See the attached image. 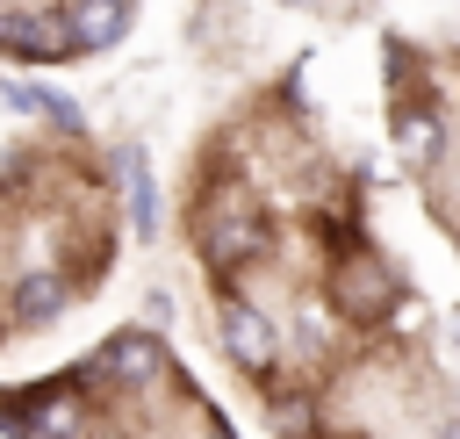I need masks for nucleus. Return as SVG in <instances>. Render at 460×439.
I'll use <instances>...</instances> for the list:
<instances>
[{
	"instance_id": "nucleus-3",
	"label": "nucleus",
	"mask_w": 460,
	"mask_h": 439,
	"mask_svg": "<svg viewBox=\"0 0 460 439\" xmlns=\"http://www.w3.org/2000/svg\"><path fill=\"white\" fill-rule=\"evenodd\" d=\"M331 302H338L352 324H381L388 302H395V281H388V266H381L374 252H352V259L331 266Z\"/></svg>"
},
{
	"instance_id": "nucleus-5",
	"label": "nucleus",
	"mask_w": 460,
	"mask_h": 439,
	"mask_svg": "<svg viewBox=\"0 0 460 439\" xmlns=\"http://www.w3.org/2000/svg\"><path fill=\"white\" fill-rule=\"evenodd\" d=\"M388 130H395V151H402V166L431 173V166L446 158V115H438V101H402Z\"/></svg>"
},
{
	"instance_id": "nucleus-14",
	"label": "nucleus",
	"mask_w": 460,
	"mask_h": 439,
	"mask_svg": "<svg viewBox=\"0 0 460 439\" xmlns=\"http://www.w3.org/2000/svg\"><path fill=\"white\" fill-rule=\"evenodd\" d=\"M108 439H122V432H108Z\"/></svg>"
},
{
	"instance_id": "nucleus-12",
	"label": "nucleus",
	"mask_w": 460,
	"mask_h": 439,
	"mask_svg": "<svg viewBox=\"0 0 460 439\" xmlns=\"http://www.w3.org/2000/svg\"><path fill=\"white\" fill-rule=\"evenodd\" d=\"M438 439H460V417H446V425H438Z\"/></svg>"
},
{
	"instance_id": "nucleus-7",
	"label": "nucleus",
	"mask_w": 460,
	"mask_h": 439,
	"mask_svg": "<svg viewBox=\"0 0 460 439\" xmlns=\"http://www.w3.org/2000/svg\"><path fill=\"white\" fill-rule=\"evenodd\" d=\"M65 302H72V288H65V273H50V266L22 273V281H14V295H7L14 324H50V317H65Z\"/></svg>"
},
{
	"instance_id": "nucleus-13",
	"label": "nucleus",
	"mask_w": 460,
	"mask_h": 439,
	"mask_svg": "<svg viewBox=\"0 0 460 439\" xmlns=\"http://www.w3.org/2000/svg\"><path fill=\"white\" fill-rule=\"evenodd\" d=\"M453 237H460V223H453Z\"/></svg>"
},
{
	"instance_id": "nucleus-8",
	"label": "nucleus",
	"mask_w": 460,
	"mask_h": 439,
	"mask_svg": "<svg viewBox=\"0 0 460 439\" xmlns=\"http://www.w3.org/2000/svg\"><path fill=\"white\" fill-rule=\"evenodd\" d=\"M115 166H122V202H129V230H137V237H151V230H158V180H151V158H144V151L129 144V151H122Z\"/></svg>"
},
{
	"instance_id": "nucleus-4",
	"label": "nucleus",
	"mask_w": 460,
	"mask_h": 439,
	"mask_svg": "<svg viewBox=\"0 0 460 439\" xmlns=\"http://www.w3.org/2000/svg\"><path fill=\"white\" fill-rule=\"evenodd\" d=\"M158 367H165V345H158V331H115L93 360H86V374L93 381H122V389H144V381H158Z\"/></svg>"
},
{
	"instance_id": "nucleus-9",
	"label": "nucleus",
	"mask_w": 460,
	"mask_h": 439,
	"mask_svg": "<svg viewBox=\"0 0 460 439\" xmlns=\"http://www.w3.org/2000/svg\"><path fill=\"white\" fill-rule=\"evenodd\" d=\"M79 410H86V396H72V389H36V396H29V439H79Z\"/></svg>"
},
{
	"instance_id": "nucleus-2",
	"label": "nucleus",
	"mask_w": 460,
	"mask_h": 439,
	"mask_svg": "<svg viewBox=\"0 0 460 439\" xmlns=\"http://www.w3.org/2000/svg\"><path fill=\"white\" fill-rule=\"evenodd\" d=\"M216 331H223V353H230L252 381H266V374L280 367V324H273L266 309H252V302H223Z\"/></svg>"
},
{
	"instance_id": "nucleus-10",
	"label": "nucleus",
	"mask_w": 460,
	"mask_h": 439,
	"mask_svg": "<svg viewBox=\"0 0 460 439\" xmlns=\"http://www.w3.org/2000/svg\"><path fill=\"white\" fill-rule=\"evenodd\" d=\"M0 101H7V108H22V115H43V122H58V130H86V115H79L65 94H50V86H22V79H0Z\"/></svg>"
},
{
	"instance_id": "nucleus-1",
	"label": "nucleus",
	"mask_w": 460,
	"mask_h": 439,
	"mask_svg": "<svg viewBox=\"0 0 460 439\" xmlns=\"http://www.w3.org/2000/svg\"><path fill=\"white\" fill-rule=\"evenodd\" d=\"M273 245V223L259 209H216V216H194V252L208 273H237L252 259H266Z\"/></svg>"
},
{
	"instance_id": "nucleus-6",
	"label": "nucleus",
	"mask_w": 460,
	"mask_h": 439,
	"mask_svg": "<svg viewBox=\"0 0 460 439\" xmlns=\"http://www.w3.org/2000/svg\"><path fill=\"white\" fill-rule=\"evenodd\" d=\"M65 14H72L79 58H101V50H115V43L129 36V0H72Z\"/></svg>"
},
{
	"instance_id": "nucleus-11",
	"label": "nucleus",
	"mask_w": 460,
	"mask_h": 439,
	"mask_svg": "<svg viewBox=\"0 0 460 439\" xmlns=\"http://www.w3.org/2000/svg\"><path fill=\"white\" fill-rule=\"evenodd\" d=\"M288 345H295L302 360H323V345H331V324H323V317L302 302V309H295V338H288Z\"/></svg>"
}]
</instances>
